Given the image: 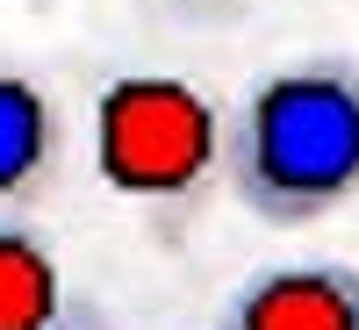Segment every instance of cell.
Masks as SVG:
<instances>
[{
	"label": "cell",
	"instance_id": "277c9868",
	"mask_svg": "<svg viewBox=\"0 0 359 330\" xmlns=\"http://www.w3.org/2000/svg\"><path fill=\"white\" fill-rule=\"evenodd\" d=\"M57 165V108L36 79L0 72V201H22Z\"/></svg>",
	"mask_w": 359,
	"mask_h": 330
},
{
	"label": "cell",
	"instance_id": "3957f363",
	"mask_svg": "<svg viewBox=\"0 0 359 330\" xmlns=\"http://www.w3.org/2000/svg\"><path fill=\"white\" fill-rule=\"evenodd\" d=\"M230 330H359V273H345V266L259 273L237 294Z\"/></svg>",
	"mask_w": 359,
	"mask_h": 330
},
{
	"label": "cell",
	"instance_id": "5b68a950",
	"mask_svg": "<svg viewBox=\"0 0 359 330\" xmlns=\"http://www.w3.org/2000/svg\"><path fill=\"white\" fill-rule=\"evenodd\" d=\"M65 280H57L50 245L29 223H0V330H50Z\"/></svg>",
	"mask_w": 359,
	"mask_h": 330
},
{
	"label": "cell",
	"instance_id": "7a4b0ae2",
	"mask_svg": "<svg viewBox=\"0 0 359 330\" xmlns=\"http://www.w3.org/2000/svg\"><path fill=\"white\" fill-rule=\"evenodd\" d=\"M101 179L130 201H187L223 158V115L187 79L130 72L94 101Z\"/></svg>",
	"mask_w": 359,
	"mask_h": 330
},
{
	"label": "cell",
	"instance_id": "8992f818",
	"mask_svg": "<svg viewBox=\"0 0 359 330\" xmlns=\"http://www.w3.org/2000/svg\"><path fill=\"white\" fill-rule=\"evenodd\" d=\"M50 330H57V323H50Z\"/></svg>",
	"mask_w": 359,
	"mask_h": 330
},
{
	"label": "cell",
	"instance_id": "6da1fadb",
	"mask_svg": "<svg viewBox=\"0 0 359 330\" xmlns=\"http://www.w3.org/2000/svg\"><path fill=\"white\" fill-rule=\"evenodd\" d=\"M237 194L266 223H316L359 194V72L294 65L237 123Z\"/></svg>",
	"mask_w": 359,
	"mask_h": 330
}]
</instances>
